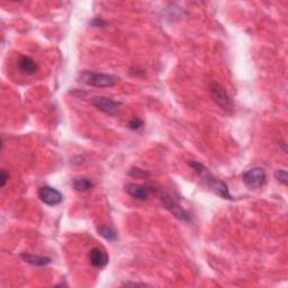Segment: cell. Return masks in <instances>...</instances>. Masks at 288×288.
<instances>
[{
	"label": "cell",
	"mask_w": 288,
	"mask_h": 288,
	"mask_svg": "<svg viewBox=\"0 0 288 288\" xmlns=\"http://www.w3.org/2000/svg\"><path fill=\"white\" fill-rule=\"evenodd\" d=\"M189 166L215 194H217L224 199H229V200L233 199V197H232L230 194L227 185L224 183V181H222L221 179H219L217 177L212 174L211 170L207 169L203 163L197 162V161H190Z\"/></svg>",
	"instance_id": "obj_1"
},
{
	"label": "cell",
	"mask_w": 288,
	"mask_h": 288,
	"mask_svg": "<svg viewBox=\"0 0 288 288\" xmlns=\"http://www.w3.org/2000/svg\"><path fill=\"white\" fill-rule=\"evenodd\" d=\"M79 80L86 85L97 88H109L117 84V78L114 77V75L94 71L80 72Z\"/></svg>",
	"instance_id": "obj_2"
},
{
	"label": "cell",
	"mask_w": 288,
	"mask_h": 288,
	"mask_svg": "<svg viewBox=\"0 0 288 288\" xmlns=\"http://www.w3.org/2000/svg\"><path fill=\"white\" fill-rule=\"evenodd\" d=\"M155 194L159 196V198L162 201V204L169 212H171L177 219H179L181 221L190 222L191 216L189 212H187L185 209H183L177 201L174 199L173 196H170L169 194H167L166 191L162 189H155Z\"/></svg>",
	"instance_id": "obj_3"
},
{
	"label": "cell",
	"mask_w": 288,
	"mask_h": 288,
	"mask_svg": "<svg viewBox=\"0 0 288 288\" xmlns=\"http://www.w3.org/2000/svg\"><path fill=\"white\" fill-rule=\"evenodd\" d=\"M209 90L212 99H213L222 109L226 110V112H231V110L233 109V103H232L231 97L223 86L216 81H211L209 84Z\"/></svg>",
	"instance_id": "obj_4"
},
{
	"label": "cell",
	"mask_w": 288,
	"mask_h": 288,
	"mask_svg": "<svg viewBox=\"0 0 288 288\" xmlns=\"http://www.w3.org/2000/svg\"><path fill=\"white\" fill-rule=\"evenodd\" d=\"M242 181L250 189L261 188L267 181L266 171L260 167H254V168L248 169L242 175Z\"/></svg>",
	"instance_id": "obj_5"
},
{
	"label": "cell",
	"mask_w": 288,
	"mask_h": 288,
	"mask_svg": "<svg viewBox=\"0 0 288 288\" xmlns=\"http://www.w3.org/2000/svg\"><path fill=\"white\" fill-rule=\"evenodd\" d=\"M92 105L100 110V112L110 116L117 114L120 109V106H122L119 102H116V100L112 98L105 97V96H96V97L92 99Z\"/></svg>",
	"instance_id": "obj_6"
},
{
	"label": "cell",
	"mask_w": 288,
	"mask_h": 288,
	"mask_svg": "<svg viewBox=\"0 0 288 288\" xmlns=\"http://www.w3.org/2000/svg\"><path fill=\"white\" fill-rule=\"evenodd\" d=\"M38 197L45 205L55 206L63 200V196L58 189L50 186H44L38 190Z\"/></svg>",
	"instance_id": "obj_7"
},
{
	"label": "cell",
	"mask_w": 288,
	"mask_h": 288,
	"mask_svg": "<svg viewBox=\"0 0 288 288\" xmlns=\"http://www.w3.org/2000/svg\"><path fill=\"white\" fill-rule=\"evenodd\" d=\"M89 261L90 264L93 265V267L102 269V268H105L108 265L109 257L106 254V251L100 249V248H93V249L89 251Z\"/></svg>",
	"instance_id": "obj_8"
},
{
	"label": "cell",
	"mask_w": 288,
	"mask_h": 288,
	"mask_svg": "<svg viewBox=\"0 0 288 288\" xmlns=\"http://www.w3.org/2000/svg\"><path fill=\"white\" fill-rule=\"evenodd\" d=\"M125 189L131 197H133V198L138 199V200H146L149 198L150 193H151L150 187L140 185V184H134V183H130L126 185Z\"/></svg>",
	"instance_id": "obj_9"
},
{
	"label": "cell",
	"mask_w": 288,
	"mask_h": 288,
	"mask_svg": "<svg viewBox=\"0 0 288 288\" xmlns=\"http://www.w3.org/2000/svg\"><path fill=\"white\" fill-rule=\"evenodd\" d=\"M17 68L19 71L24 74L33 75L37 72L38 65L31 57L22 55V57L17 60Z\"/></svg>",
	"instance_id": "obj_10"
},
{
	"label": "cell",
	"mask_w": 288,
	"mask_h": 288,
	"mask_svg": "<svg viewBox=\"0 0 288 288\" xmlns=\"http://www.w3.org/2000/svg\"><path fill=\"white\" fill-rule=\"evenodd\" d=\"M23 260L27 264H31L33 266H47L51 264V258L49 257H44V256H36V255H32V254H23L22 255Z\"/></svg>",
	"instance_id": "obj_11"
},
{
	"label": "cell",
	"mask_w": 288,
	"mask_h": 288,
	"mask_svg": "<svg viewBox=\"0 0 288 288\" xmlns=\"http://www.w3.org/2000/svg\"><path fill=\"white\" fill-rule=\"evenodd\" d=\"M95 184L93 183V180H90L89 178H85V177H81V178H75L72 183V187L73 188L80 191V193H86V191H89L90 189L94 188Z\"/></svg>",
	"instance_id": "obj_12"
},
{
	"label": "cell",
	"mask_w": 288,
	"mask_h": 288,
	"mask_svg": "<svg viewBox=\"0 0 288 288\" xmlns=\"http://www.w3.org/2000/svg\"><path fill=\"white\" fill-rule=\"evenodd\" d=\"M97 232L100 236H103L106 240L112 241V242L117 240V232H116L112 226L106 225V224H100L97 226Z\"/></svg>",
	"instance_id": "obj_13"
},
{
	"label": "cell",
	"mask_w": 288,
	"mask_h": 288,
	"mask_svg": "<svg viewBox=\"0 0 288 288\" xmlns=\"http://www.w3.org/2000/svg\"><path fill=\"white\" fill-rule=\"evenodd\" d=\"M275 178L278 181V183H280L281 185H287V180H288V177H287V171L285 169H279L277 170L275 173Z\"/></svg>",
	"instance_id": "obj_14"
},
{
	"label": "cell",
	"mask_w": 288,
	"mask_h": 288,
	"mask_svg": "<svg viewBox=\"0 0 288 288\" xmlns=\"http://www.w3.org/2000/svg\"><path fill=\"white\" fill-rule=\"evenodd\" d=\"M143 120L140 119V118H133L131 122L129 123V128L133 131H139L140 129L143 128Z\"/></svg>",
	"instance_id": "obj_15"
},
{
	"label": "cell",
	"mask_w": 288,
	"mask_h": 288,
	"mask_svg": "<svg viewBox=\"0 0 288 288\" xmlns=\"http://www.w3.org/2000/svg\"><path fill=\"white\" fill-rule=\"evenodd\" d=\"M130 175L133 176V177H142V178H144V177H149V174H148V173H145V171L140 170V169H138V168L131 170V171H130Z\"/></svg>",
	"instance_id": "obj_16"
},
{
	"label": "cell",
	"mask_w": 288,
	"mask_h": 288,
	"mask_svg": "<svg viewBox=\"0 0 288 288\" xmlns=\"http://www.w3.org/2000/svg\"><path fill=\"white\" fill-rule=\"evenodd\" d=\"M2 181H0V186H2V188H4L5 186H6L7 184V180H8V176L6 174V171L5 170H2V179H0Z\"/></svg>",
	"instance_id": "obj_17"
},
{
	"label": "cell",
	"mask_w": 288,
	"mask_h": 288,
	"mask_svg": "<svg viewBox=\"0 0 288 288\" xmlns=\"http://www.w3.org/2000/svg\"><path fill=\"white\" fill-rule=\"evenodd\" d=\"M93 25H95L96 27H105V26H106V23L103 21V19L96 18L95 21L93 22Z\"/></svg>",
	"instance_id": "obj_18"
},
{
	"label": "cell",
	"mask_w": 288,
	"mask_h": 288,
	"mask_svg": "<svg viewBox=\"0 0 288 288\" xmlns=\"http://www.w3.org/2000/svg\"><path fill=\"white\" fill-rule=\"evenodd\" d=\"M129 285H132V286H144V284H139V282H126L125 286H129Z\"/></svg>",
	"instance_id": "obj_19"
}]
</instances>
